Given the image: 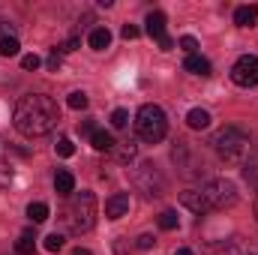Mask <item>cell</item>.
I'll use <instances>...</instances> for the list:
<instances>
[{
  "label": "cell",
  "instance_id": "cell-10",
  "mask_svg": "<svg viewBox=\"0 0 258 255\" xmlns=\"http://www.w3.org/2000/svg\"><path fill=\"white\" fill-rule=\"evenodd\" d=\"M129 210V195L126 192H114L108 201H105V216L108 219H120V216H126Z\"/></svg>",
  "mask_w": 258,
  "mask_h": 255
},
{
  "label": "cell",
  "instance_id": "cell-23",
  "mask_svg": "<svg viewBox=\"0 0 258 255\" xmlns=\"http://www.w3.org/2000/svg\"><path fill=\"white\" fill-rule=\"evenodd\" d=\"M177 225H180V219H177L174 210H162V213H159V228H162V231H174Z\"/></svg>",
  "mask_w": 258,
  "mask_h": 255
},
{
  "label": "cell",
  "instance_id": "cell-24",
  "mask_svg": "<svg viewBox=\"0 0 258 255\" xmlns=\"http://www.w3.org/2000/svg\"><path fill=\"white\" fill-rule=\"evenodd\" d=\"M66 105L75 108V111H84V108H87V93H84V90H72L69 99H66Z\"/></svg>",
  "mask_w": 258,
  "mask_h": 255
},
{
  "label": "cell",
  "instance_id": "cell-28",
  "mask_svg": "<svg viewBox=\"0 0 258 255\" xmlns=\"http://www.w3.org/2000/svg\"><path fill=\"white\" fill-rule=\"evenodd\" d=\"M12 183V165L9 162H0V189H6Z\"/></svg>",
  "mask_w": 258,
  "mask_h": 255
},
{
  "label": "cell",
  "instance_id": "cell-13",
  "mask_svg": "<svg viewBox=\"0 0 258 255\" xmlns=\"http://www.w3.org/2000/svg\"><path fill=\"white\" fill-rule=\"evenodd\" d=\"M258 21V6L255 3H246V6H237L234 9V24L237 27H252Z\"/></svg>",
  "mask_w": 258,
  "mask_h": 255
},
{
  "label": "cell",
  "instance_id": "cell-14",
  "mask_svg": "<svg viewBox=\"0 0 258 255\" xmlns=\"http://www.w3.org/2000/svg\"><path fill=\"white\" fill-rule=\"evenodd\" d=\"M87 45H90L93 51H105V48L111 45V33H108V27H93L90 36H87Z\"/></svg>",
  "mask_w": 258,
  "mask_h": 255
},
{
  "label": "cell",
  "instance_id": "cell-26",
  "mask_svg": "<svg viewBox=\"0 0 258 255\" xmlns=\"http://www.w3.org/2000/svg\"><path fill=\"white\" fill-rule=\"evenodd\" d=\"M126 123H129V111H126V108H114V111H111V126L123 129Z\"/></svg>",
  "mask_w": 258,
  "mask_h": 255
},
{
  "label": "cell",
  "instance_id": "cell-29",
  "mask_svg": "<svg viewBox=\"0 0 258 255\" xmlns=\"http://www.w3.org/2000/svg\"><path fill=\"white\" fill-rule=\"evenodd\" d=\"M72 153H75L72 138H60V141H57V156H72Z\"/></svg>",
  "mask_w": 258,
  "mask_h": 255
},
{
  "label": "cell",
  "instance_id": "cell-1",
  "mask_svg": "<svg viewBox=\"0 0 258 255\" xmlns=\"http://www.w3.org/2000/svg\"><path fill=\"white\" fill-rule=\"evenodd\" d=\"M60 120V108L51 96L45 93H30V96H21L18 105H15V129L27 138H39V135H48L51 129L57 126Z\"/></svg>",
  "mask_w": 258,
  "mask_h": 255
},
{
  "label": "cell",
  "instance_id": "cell-25",
  "mask_svg": "<svg viewBox=\"0 0 258 255\" xmlns=\"http://www.w3.org/2000/svg\"><path fill=\"white\" fill-rule=\"evenodd\" d=\"M135 249H138V246H135V243H129L126 237H120V240H114V255H138Z\"/></svg>",
  "mask_w": 258,
  "mask_h": 255
},
{
  "label": "cell",
  "instance_id": "cell-9",
  "mask_svg": "<svg viewBox=\"0 0 258 255\" xmlns=\"http://www.w3.org/2000/svg\"><path fill=\"white\" fill-rule=\"evenodd\" d=\"M147 33L159 42L162 51H171V48H174V39L165 33V15H162V12H150V15H147Z\"/></svg>",
  "mask_w": 258,
  "mask_h": 255
},
{
  "label": "cell",
  "instance_id": "cell-35",
  "mask_svg": "<svg viewBox=\"0 0 258 255\" xmlns=\"http://www.w3.org/2000/svg\"><path fill=\"white\" fill-rule=\"evenodd\" d=\"M78 45H81V39H78V36H69L63 45H60V51H75Z\"/></svg>",
  "mask_w": 258,
  "mask_h": 255
},
{
  "label": "cell",
  "instance_id": "cell-5",
  "mask_svg": "<svg viewBox=\"0 0 258 255\" xmlns=\"http://www.w3.org/2000/svg\"><path fill=\"white\" fill-rule=\"evenodd\" d=\"M198 192L204 195V201H207L210 210H228V207L237 204V186H234L231 180H225V177L204 180V186Z\"/></svg>",
  "mask_w": 258,
  "mask_h": 255
},
{
  "label": "cell",
  "instance_id": "cell-30",
  "mask_svg": "<svg viewBox=\"0 0 258 255\" xmlns=\"http://www.w3.org/2000/svg\"><path fill=\"white\" fill-rule=\"evenodd\" d=\"M60 63H63L60 51H57V48H51V54H48V60H45V66H48L51 72H57V69H60Z\"/></svg>",
  "mask_w": 258,
  "mask_h": 255
},
{
  "label": "cell",
  "instance_id": "cell-2",
  "mask_svg": "<svg viewBox=\"0 0 258 255\" xmlns=\"http://www.w3.org/2000/svg\"><path fill=\"white\" fill-rule=\"evenodd\" d=\"M213 150L225 165H246L255 153L252 138L237 126H225L213 135Z\"/></svg>",
  "mask_w": 258,
  "mask_h": 255
},
{
  "label": "cell",
  "instance_id": "cell-7",
  "mask_svg": "<svg viewBox=\"0 0 258 255\" xmlns=\"http://www.w3.org/2000/svg\"><path fill=\"white\" fill-rule=\"evenodd\" d=\"M171 159L177 162V168H180V174H183V177H195V174H198V168H204V159L192 150V144H189V141H180V144L171 150Z\"/></svg>",
  "mask_w": 258,
  "mask_h": 255
},
{
  "label": "cell",
  "instance_id": "cell-11",
  "mask_svg": "<svg viewBox=\"0 0 258 255\" xmlns=\"http://www.w3.org/2000/svg\"><path fill=\"white\" fill-rule=\"evenodd\" d=\"M180 204H183L186 210H192L195 216H204V213L210 210V207H207V201H204V195H201L198 189H186L183 195H180Z\"/></svg>",
  "mask_w": 258,
  "mask_h": 255
},
{
  "label": "cell",
  "instance_id": "cell-33",
  "mask_svg": "<svg viewBox=\"0 0 258 255\" xmlns=\"http://www.w3.org/2000/svg\"><path fill=\"white\" fill-rule=\"evenodd\" d=\"M153 243H156V240H153V234H141V237L135 240V246H138V249H153Z\"/></svg>",
  "mask_w": 258,
  "mask_h": 255
},
{
  "label": "cell",
  "instance_id": "cell-27",
  "mask_svg": "<svg viewBox=\"0 0 258 255\" xmlns=\"http://www.w3.org/2000/svg\"><path fill=\"white\" fill-rule=\"evenodd\" d=\"M45 249H48V252H60V249H63V234H57V231L48 234V237H45Z\"/></svg>",
  "mask_w": 258,
  "mask_h": 255
},
{
  "label": "cell",
  "instance_id": "cell-16",
  "mask_svg": "<svg viewBox=\"0 0 258 255\" xmlns=\"http://www.w3.org/2000/svg\"><path fill=\"white\" fill-rule=\"evenodd\" d=\"M90 144H93V150H99V153H111V147H114L117 141H114V135H111V132L96 129V132L90 135Z\"/></svg>",
  "mask_w": 258,
  "mask_h": 255
},
{
  "label": "cell",
  "instance_id": "cell-18",
  "mask_svg": "<svg viewBox=\"0 0 258 255\" xmlns=\"http://www.w3.org/2000/svg\"><path fill=\"white\" fill-rule=\"evenodd\" d=\"M228 255H258V249H255L252 240H246V237H234V240L228 243Z\"/></svg>",
  "mask_w": 258,
  "mask_h": 255
},
{
  "label": "cell",
  "instance_id": "cell-21",
  "mask_svg": "<svg viewBox=\"0 0 258 255\" xmlns=\"http://www.w3.org/2000/svg\"><path fill=\"white\" fill-rule=\"evenodd\" d=\"M36 237H33V231H24L18 240H15V252L18 255H33V249H36V243H33Z\"/></svg>",
  "mask_w": 258,
  "mask_h": 255
},
{
  "label": "cell",
  "instance_id": "cell-4",
  "mask_svg": "<svg viewBox=\"0 0 258 255\" xmlns=\"http://www.w3.org/2000/svg\"><path fill=\"white\" fill-rule=\"evenodd\" d=\"M135 129H138V138L147 141V144H159L168 132V117L159 105L147 102L138 108V117H135Z\"/></svg>",
  "mask_w": 258,
  "mask_h": 255
},
{
  "label": "cell",
  "instance_id": "cell-3",
  "mask_svg": "<svg viewBox=\"0 0 258 255\" xmlns=\"http://www.w3.org/2000/svg\"><path fill=\"white\" fill-rule=\"evenodd\" d=\"M63 222H66V231L87 234L93 228V222H96V195L87 189L72 192L63 207Z\"/></svg>",
  "mask_w": 258,
  "mask_h": 255
},
{
  "label": "cell",
  "instance_id": "cell-12",
  "mask_svg": "<svg viewBox=\"0 0 258 255\" xmlns=\"http://www.w3.org/2000/svg\"><path fill=\"white\" fill-rule=\"evenodd\" d=\"M183 69L186 72H192V75H201V78H207L210 72H213V66L207 57H201V54H189L186 60H183Z\"/></svg>",
  "mask_w": 258,
  "mask_h": 255
},
{
  "label": "cell",
  "instance_id": "cell-19",
  "mask_svg": "<svg viewBox=\"0 0 258 255\" xmlns=\"http://www.w3.org/2000/svg\"><path fill=\"white\" fill-rule=\"evenodd\" d=\"M27 219L36 222V225L45 222V219H48V204H45V201H30V204H27Z\"/></svg>",
  "mask_w": 258,
  "mask_h": 255
},
{
  "label": "cell",
  "instance_id": "cell-31",
  "mask_svg": "<svg viewBox=\"0 0 258 255\" xmlns=\"http://www.w3.org/2000/svg\"><path fill=\"white\" fill-rule=\"evenodd\" d=\"M180 48L186 51V57H189V54H198V42H195V36H183V39H180Z\"/></svg>",
  "mask_w": 258,
  "mask_h": 255
},
{
  "label": "cell",
  "instance_id": "cell-37",
  "mask_svg": "<svg viewBox=\"0 0 258 255\" xmlns=\"http://www.w3.org/2000/svg\"><path fill=\"white\" fill-rule=\"evenodd\" d=\"M72 255H93V252H90V249H84V246H78V249H75Z\"/></svg>",
  "mask_w": 258,
  "mask_h": 255
},
{
  "label": "cell",
  "instance_id": "cell-6",
  "mask_svg": "<svg viewBox=\"0 0 258 255\" xmlns=\"http://www.w3.org/2000/svg\"><path fill=\"white\" fill-rule=\"evenodd\" d=\"M132 180H135V186L144 192L147 198H156V195L165 192V177H162V171H159L153 162H141V165L135 168Z\"/></svg>",
  "mask_w": 258,
  "mask_h": 255
},
{
  "label": "cell",
  "instance_id": "cell-20",
  "mask_svg": "<svg viewBox=\"0 0 258 255\" xmlns=\"http://www.w3.org/2000/svg\"><path fill=\"white\" fill-rule=\"evenodd\" d=\"M186 123H189V129H207L210 126V114H207L204 108H192V111L186 114Z\"/></svg>",
  "mask_w": 258,
  "mask_h": 255
},
{
  "label": "cell",
  "instance_id": "cell-38",
  "mask_svg": "<svg viewBox=\"0 0 258 255\" xmlns=\"http://www.w3.org/2000/svg\"><path fill=\"white\" fill-rule=\"evenodd\" d=\"M174 255H195V252H192V249H177Z\"/></svg>",
  "mask_w": 258,
  "mask_h": 255
},
{
  "label": "cell",
  "instance_id": "cell-36",
  "mask_svg": "<svg viewBox=\"0 0 258 255\" xmlns=\"http://www.w3.org/2000/svg\"><path fill=\"white\" fill-rule=\"evenodd\" d=\"M81 132H84V135H93V132H96V126H93V120H84V123H81Z\"/></svg>",
  "mask_w": 258,
  "mask_h": 255
},
{
  "label": "cell",
  "instance_id": "cell-15",
  "mask_svg": "<svg viewBox=\"0 0 258 255\" xmlns=\"http://www.w3.org/2000/svg\"><path fill=\"white\" fill-rule=\"evenodd\" d=\"M135 153H138V144H135V141H120V144L111 147V159H114V162H132Z\"/></svg>",
  "mask_w": 258,
  "mask_h": 255
},
{
  "label": "cell",
  "instance_id": "cell-22",
  "mask_svg": "<svg viewBox=\"0 0 258 255\" xmlns=\"http://www.w3.org/2000/svg\"><path fill=\"white\" fill-rule=\"evenodd\" d=\"M18 48H21V45H18L15 33H12V36H0V54H3V57H15Z\"/></svg>",
  "mask_w": 258,
  "mask_h": 255
},
{
  "label": "cell",
  "instance_id": "cell-8",
  "mask_svg": "<svg viewBox=\"0 0 258 255\" xmlns=\"http://www.w3.org/2000/svg\"><path fill=\"white\" fill-rule=\"evenodd\" d=\"M231 81L237 87H255L258 84V57L255 54H243L231 66Z\"/></svg>",
  "mask_w": 258,
  "mask_h": 255
},
{
  "label": "cell",
  "instance_id": "cell-34",
  "mask_svg": "<svg viewBox=\"0 0 258 255\" xmlns=\"http://www.w3.org/2000/svg\"><path fill=\"white\" fill-rule=\"evenodd\" d=\"M39 63H42V60H39L36 54H24V57H21V66H24V69H39Z\"/></svg>",
  "mask_w": 258,
  "mask_h": 255
},
{
  "label": "cell",
  "instance_id": "cell-32",
  "mask_svg": "<svg viewBox=\"0 0 258 255\" xmlns=\"http://www.w3.org/2000/svg\"><path fill=\"white\" fill-rule=\"evenodd\" d=\"M138 33H141V30H138L135 24H123V27H120V36H123V39H138Z\"/></svg>",
  "mask_w": 258,
  "mask_h": 255
},
{
  "label": "cell",
  "instance_id": "cell-17",
  "mask_svg": "<svg viewBox=\"0 0 258 255\" xmlns=\"http://www.w3.org/2000/svg\"><path fill=\"white\" fill-rule=\"evenodd\" d=\"M54 192H57V195H72V192H75V177H72V171H57V174H54Z\"/></svg>",
  "mask_w": 258,
  "mask_h": 255
},
{
  "label": "cell",
  "instance_id": "cell-39",
  "mask_svg": "<svg viewBox=\"0 0 258 255\" xmlns=\"http://www.w3.org/2000/svg\"><path fill=\"white\" fill-rule=\"evenodd\" d=\"M255 216H258V198H255Z\"/></svg>",
  "mask_w": 258,
  "mask_h": 255
}]
</instances>
